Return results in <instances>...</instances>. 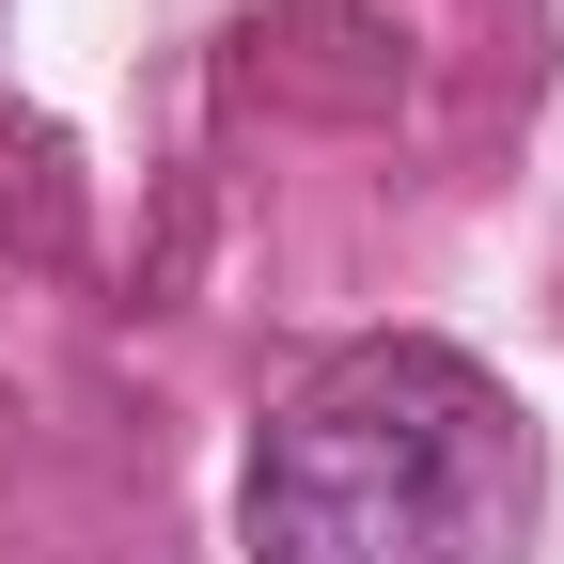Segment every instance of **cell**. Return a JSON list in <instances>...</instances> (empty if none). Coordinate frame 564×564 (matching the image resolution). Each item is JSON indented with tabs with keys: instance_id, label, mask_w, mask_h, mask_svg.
Listing matches in <instances>:
<instances>
[{
	"instance_id": "cell-1",
	"label": "cell",
	"mask_w": 564,
	"mask_h": 564,
	"mask_svg": "<svg viewBox=\"0 0 564 564\" xmlns=\"http://www.w3.org/2000/svg\"><path fill=\"white\" fill-rule=\"evenodd\" d=\"M533 423L455 345H345L251 440V564H518Z\"/></svg>"
}]
</instances>
